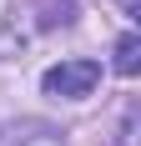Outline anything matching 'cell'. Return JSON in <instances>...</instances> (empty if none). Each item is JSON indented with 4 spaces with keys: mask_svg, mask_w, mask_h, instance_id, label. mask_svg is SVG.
I'll return each instance as SVG.
<instances>
[{
    "mask_svg": "<svg viewBox=\"0 0 141 146\" xmlns=\"http://www.w3.org/2000/svg\"><path fill=\"white\" fill-rule=\"evenodd\" d=\"M96 86H101V60H86V56L61 60V66H51L41 76V91L51 101H86Z\"/></svg>",
    "mask_w": 141,
    "mask_h": 146,
    "instance_id": "6da1fadb",
    "label": "cell"
},
{
    "mask_svg": "<svg viewBox=\"0 0 141 146\" xmlns=\"http://www.w3.org/2000/svg\"><path fill=\"white\" fill-rule=\"evenodd\" d=\"M0 146H66V131L51 126V121L20 116V121H5L0 126Z\"/></svg>",
    "mask_w": 141,
    "mask_h": 146,
    "instance_id": "7a4b0ae2",
    "label": "cell"
},
{
    "mask_svg": "<svg viewBox=\"0 0 141 146\" xmlns=\"http://www.w3.org/2000/svg\"><path fill=\"white\" fill-rule=\"evenodd\" d=\"M121 76H136V66H141V35L136 30H126L121 40H116V60H111Z\"/></svg>",
    "mask_w": 141,
    "mask_h": 146,
    "instance_id": "3957f363",
    "label": "cell"
}]
</instances>
